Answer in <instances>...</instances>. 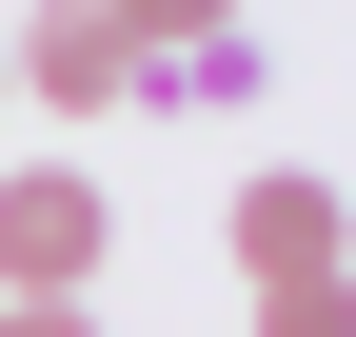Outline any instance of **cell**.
Segmentation results:
<instances>
[{
  "mask_svg": "<svg viewBox=\"0 0 356 337\" xmlns=\"http://www.w3.org/2000/svg\"><path fill=\"white\" fill-rule=\"evenodd\" d=\"M99 258H119V198L79 179V159H20V179H0V298H79Z\"/></svg>",
  "mask_w": 356,
  "mask_h": 337,
  "instance_id": "6da1fadb",
  "label": "cell"
},
{
  "mask_svg": "<svg viewBox=\"0 0 356 337\" xmlns=\"http://www.w3.org/2000/svg\"><path fill=\"white\" fill-rule=\"evenodd\" d=\"M0 337H79V298H0Z\"/></svg>",
  "mask_w": 356,
  "mask_h": 337,
  "instance_id": "52a82bcc",
  "label": "cell"
},
{
  "mask_svg": "<svg viewBox=\"0 0 356 337\" xmlns=\"http://www.w3.org/2000/svg\"><path fill=\"white\" fill-rule=\"evenodd\" d=\"M257 337H356V258L337 278H257Z\"/></svg>",
  "mask_w": 356,
  "mask_h": 337,
  "instance_id": "5b68a950",
  "label": "cell"
},
{
  "mask_svg": "<svg viewBox=\"0 0 356 337\" xmlns=\"http://www.w3.org/2000/svg\"><path fill=\"white\" fill-rule=\"evenodd\" d=\"M119 40H139V60H178V40H238V0H99Z\"/></svg>",
  "mask_w": 356,
  "mask_h": 337,
  "instance_id": "8992f818",
  "label": "cell"
},
{
  "mask_svg": "<svg viewBox=\"0 0 356 337\" xmlns=\"http://www.w3.org/2000/svg\"><path fill=\"white\" fill-rule=\"evenodd\" d=\"M238 100H277L257 20H238V40H178V60H139V119H238Z\"/></svg>",
  "mask_w": 356,
  "mask_h": 337,
  "instance_id": "277c9868",
  "label": "cell"
},
{
  "mask_svg": "<svg viewBox=\"0 0 356 337\" xmlns=\"http://www.w3.org/2000/svg\"><path fill=\"white\" fill-rule=\"evenodd\" d=\"M218 258H238V278H337V258H356V198H337V179H238Z\"/></svg>",
  "mask_w": 356,
  "mask_h": 337,
  "instance_id": "3957f363",
  "label": "cell"
},
{
  "mask_svg": "<svg viewBox=\"0 0 356 337\" xmlns=\"http://www.w3.org/2000/svg\"><path fill=\"white\" fill-rule=\"evenodd\" d=\"M0 100H60V119H139V40H119L99 0H40V20H0Z\"/></svg>",
  "mask_w": 356,
  "mask_h": 337,
  "instance_id": "7a4b0ae2",
  "label": "cell"
}]
</instances>
